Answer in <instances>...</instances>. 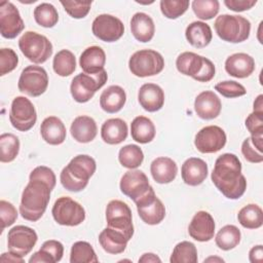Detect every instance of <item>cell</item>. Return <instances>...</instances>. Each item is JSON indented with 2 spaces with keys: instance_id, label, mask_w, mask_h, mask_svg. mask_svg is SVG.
<instances>
[{
  "instance_id": "6da1fadb",
  "label": "cell",
  "mask_w": 263,
  "mask_h": 263,
  "mask_svg": "<svg viewBox=\"0 0 263 263\" xmlns=\"http://www.w3.org/2000/svg\"><path fill=\"white\" fill-rule=\"evenodd\" d=\"M217 189L229 199H238L247 189V180L241 174V162L233 153L220 155L211 175Z\"/></svg>"
},
{
  "instance_id": "7a4b0ae2",
  "label": "cell",
  "mask_w": 263,
  "mask_h": 263,
  "mask_svg": "<svg viewBox=\"0 0 263 263\" xmlns=\"http://www.w3.org/2000/svg\"><path fill=\"white\" fill-rule=\"evenodd\" d=\"M52 187L41 180L29 179L22 193L20 213L25 220L36 222L46 211Z\"/></svg>"
},
{
  "instance_id": "3957f363",
  "label": "cell",
  "mask_w": 263,
  "mask_h": 263,
  "mask_svg": "<svg viewBox=\"0 0 263 263\" xmlns=\"http://www.w3.org/2000/svg\"><path fill=\"white\" fill-rule=\"evenodd\" d=\"M96 168V160L91 156L86 154L76 155L62 170L60 175L61 184L68 191H82L87 186Z\"/></svg>"
},
{
  "instance_id": "277c9868",
  "label": "cell",
  "mask_w": 263,
  "mask_h": 263,
  "mask_svg": "<svg viewBox=\"0 0 263 263\" xmlns=\"http://www.w3.org/2000/svg\"><path fill=\"white\" fill-rule=\"evenodd\" d=\"M177 70L199 82L211 81L216 73L215 65L211 60L192 51L180 53L176 60Z\"/></svg>"
},
{
  "instance_id": "5b68a950",
  "label": "cell",
  "mask_w": 263,
  "mask_h": 263,
  "mask_svg": "<svg viewBox=\"0 0 263 263\" xmlns=\"http://www.w3.org/2000/svg\"><path fill=\"white\" fill-rule=\"evenodd\" d=\"M214 28L220 39L231 43L246 41L251 33L250 21L237 14L225 13L217 16Z\"/></svg>"
},
{
  "instance_id": "8992f818",
  "label": "cell",
  "mask_w": 263,
  "mask_h": 263,
  "mask_svg": "<svg viewBox=\"0 0 263 263\" xmlns=\"http://www.w3.org/2000/svg\"><path fill=\"white\" fill-rule=\"evenodd\" d=\"M22 53L34 64L45 63L52 54V44L49 39L33 31L25 32L18 39Z\"/></svg>"
},
{
  "instance_id": "52a82bcc",
  "label": "cell",
  "mask_w": 263,
  "mask_h": 263,
  "mask_svg": "<svg viewBox=\"0 0 263 263\" xmlns=\"http://www.w3.org/2000/svg\"><path fill=\"white\" fill-rule=\"evenodd\" d=\"M107 79L108 74L105 69L96 74L79 73L72 79L70 85L71 96L77 103H86L92 99L97 90L104 86Z\"/></svg>"
},
{
  "instance_id": "ba28073f",
  "label": "cell",
  "mask_w": 263,
  "mask_h": 263,
  "mask_svg": "<svg viewBox=\"0 0 263 263\" xmlns=\"http://www.w3.org/2000/svg\"><path fill=\"white\" fill-rule=\"evenodd\" d=\"M128 68L137 77H149L159 74L164 68V59L154 49H141L132 54Z\"/></svg>"
},
{
  "instance_id": "9c48e42d",
  "label": "cell",
  "mask_w": 263,
  "mask_h": 263,
  "mask_svg": "<svg viewBox=\"0 0 263 263\" xmlns=\"http://www.w3.org/2000/svg\"><path fill=\"white\" fill-rule=\"evenodd\" d=\"M54 221L63 226H77L85 220L83 206L69 196L59 197L51 210Z\"/></svg>"
},
{
  "instance_id": "30bf717a",
  "label": "cell",
  "mask_w": 263,
  "mask_h": 263,
  "mask_svg": "<svg viewBox=\"0 0 263 263\" xmlns=\"http://www.w3.org/2000/svg\"><path fill=\"white\" fill-rule=\"evenodd\" d=\"M107 226L121 231L130 239L134 235V225L132 210L129 206L118 199H113L106 206Z\"/></svg>"
},
{
  "instance_id": "8fae6325",
  "label": "cell",
  "mask_w": 263,
  "mask_h": 263,
  "mask_svg": "<svg viewBox=\"0 0 263 263\" xmlns=\"http://www.w3.org/2000/svg\"><path fill=\"white\" fill-rule=\"evenodd\" d=\"M48 86V75L41 66H27L18 78V90L30 96L39 97L45 92Z\"/></svg>"
},
{
  "instance_id": "7c38bea8",
  "label": "cell",
  "mask_w": 263,
  "mask_h": 263,
  "mask_svg": "<svg viewBox=\"0 0 263 263\" xmlns=\"http://www.w3.org/2000/svg\"><path fill=\"white\" fill-rule=\"evenodd\" d=\"M11 125L20 132L30 130L37 121V113L33 103L26 97H15L9 111Z\"/></svg>"
},
{
  "instance_id": "4fadbf2b",
  "label": "cell",
  "mask_w": 263,
  "mask_h": 263,
  "mask_svg": "<svg viewBox=\"0 0 263 263\" xmlns=\"http://www.w3.org/2000/svg\"><path fill=\"white\" fill-rule=\"evenodd\" d=\"M38 235L34 229L25 225L12 227L7 234L8 251L20 257L27 256L35 247Z\"/></svg>"
},
{
  "instance_id": "5bb4252c",
  "label": "cell",
  "mask_w": 263,
  "mask_h": 263,
  "mask_svg": "<svg viewBox=\"0 0 263 263\" xmlns=\"http://www.w3.org/2000/svg\"><path fill=\"white\" fill-rule=\"evenodd\" d=\"M92 34L104 42H115L124 34V25L116 16L99 14L91 24Z\"/></svg>"
},
{
  "instance_id": "9a60e30c",
  "label": "cell",
  "mask_w": 263,
  "mask_h": 263,
  "mask_svg": "<svg viewBox=\"0 0 263 263\" xmlns=\"http://www.w3.org/2000/svg\"><path fill=\"white\" fill-rule=\"evenodd\" d=\"M135 203L140 218L148 225H157L165 217V208L162 201L156 196L154 189H151L135 201Z\"/></svg>"
},
{
  "instance_id": "2e32d148",
  "label": "cell",
  "mask_w": 263,
  "mask_h": 263,
  "mask_svg": "<svg viewBox=\"0 0 263 263\" xmlns=\"http://www.w3.org/2000/svg\"><path fill=\"white\" fill-rule=\"evenodd\" d=\"M120 191L135 201L144 196L153 187L149 184L148 177L140 170H129L120 179Z\"/></svg>"
},
{
  "instance_id": "e0dca14e",
  "label": "cell",
  "mask_w": 263,
  "mask_h": 263,
  "mask_svg": "<svg viewBox=\"0 0 263 263\" xmlns=\"http://www.w3.org/2000/svg\"><path fill=\"white\" fill-rule=\"evenodd\" d=\"M227 137L224 129L218 125H208L197 132L194 145L201 153H216L226 145Z\"/></svg>"
},
{
  "instance_id": "ac0fdd59",
  "label": "cell",
  "mask_w": 263,
  "mask_h": 263,
  "mask_svg": "<svg viewBox=\"0 0 263 263\" xmlns=\"http://www.w3.org/2000/svg\"><path fill=\"white\" fill-rule=\"evenodd\" d=\"M25 28L23 18L16 6L10 1L0 3V33L6 39H13Z\"/></svg>"
},
{
  "instance_id": "d6986e66",
  "label": "cell",
  "mask_w": 263,
  "mask_h": 263,
  "mask_svg": "<svg viewBox=\"0 0 263 263\" xmlns=\"http://www.w3.org/2000/svg\"><path fill=\"white\" fill-rule=\"evenodd\" d=\"M216 224L212 215L205 211L197 212L188 226L189 235L197 241H209L214 237Z\"/></svg>"
},
{
  "instance_id": "ffe728a7",
  "label": "cell",
  "mask_w": 263,
  "mask_h": 263,
  "mask_svg": "<svg viewBox=\"0 0 263 263\" xmlns=\"http://www.w3.org/2000/svg\"><path fill=\"white\" fill-rule=\"evenodd\" d=\"M222 103L219 97L212 90L201 91L194 101V110L197 116L204 120L218 117L221 113Z\"/></svg>"
},
{
  "instance_id": "44dd1931",
  "label": "cell",
  "mask_w": 263,
  "mask_h": 263,
  "mask_svg": "<svg viewBox=\"0 0 263 263\" xmlns=\"http://www.w3.org/2000/svg\"><path fill=\"white\" fill-rule=\"evenodd\" d=\"M209 167L206 162L198 157H189L181 167L182 180L189 186H198L206 179Z\"/></svg>"
},
{
  "instance_id": "7402d4cb",
  "label": "cell",
  "mask_w": 263,
  "mask_h": 263,
  "mask_svg": "<svg viewBox=\"0 0 263 263\" xmlns=\"http://www.w3.org/2000/svg\"><path fill=\"white\" fill-rule=\"evenodd\" d=\"M225 71L235 78H247L255 71V60L248 53L236 52L225 61Z\"/></svg>"
},
{
  "instance_id": "603a6c76",
  "label": "cell",
  "mask_w": 263,
  "mask_h": 263,
  "mask_svg": "<svg viewBox=\"0 0 263 263\" xmlns=\"http://www.w3.org/2000/svg\"><path fill=\"white\" fill-rule=\"evenodd\" d=\"M138 101L141 107L148 112H156L163 107L164 92L155 83H145L138 91Z\"/></svg>"
},
{
  "instance_id": "cb8c5ba5",
  "label": "cell",
  "mask_w": 263,
  "mask_h": 263,
  "mask_svg": "<svg viewBox=\"0 0 263 263\" xmlns=\"http://www.w3.org/2000/svg\"><path fill=\"white\" fill-rule=\"evenodd\" d=\"M150 173L156 183L168 184L176 179L178 174V165L172 158L160 156L151 162Z\"/></svg>"
},
{
  "instance_id": "d4e9b609",
  "label": "cell",
  "mask_w": 263,
  "mask_h": 263,
  "mask_svg": "<svg viewBox=\"0 0 263 263\" xmlns=\"http://www.w3.org/2000/svg\"><path fill=\"white\" fill-rule=\"evenodd\" d=\"M72 138L78 143H89L98 134V126L93 118L87 115L77 116L70 126Z\"/></svg>"
},
{
  "instance_id": "484cf974",
  "label": "cell",
  "mask_w": 263,
  "mask_h": 263,
  "mask_svg": "<svg viewBox=\"0 0 263 263\" xmlns=\"http://www.w3.org/2000/svg\"><path fill=\"white\" fill-rule=\"evenodd\" d=\"M106 64V53L98 45L85 48L79 58V65L84 73L96 74L104 70Z\"/></svg>"
},
{
  "instance_id": "4316f807",
  "label": "cell",
  "mask_w": 263,
  "mask_h": 263,
  "mask_svg": "<svg viewBox=\"0 0 263 263\" xmlns=\"http://www.w3.org/2000/svg\"><path fill=\"white\" fill-rule=\"evenodd\" d=\"M42 139L49 145H61L66 140V126L57 116L46 117L40 125Z\"/></svg>"
},
{
  "instance_id": "83f0119b",
  "label": "cell",
  "mask_w": 263,
  "mask_h": 263,
  "mask_svg": "<svg viewBox=\"0 0 263 263\" xmlns=\"http://www.w3.org/2000/svg\"><path fill=\"white\" fill-rule=\"evenodd\" d=\"M128 127L121 118L107 119L101 127L102 140L109 145H118L126 140Z\"/></svg>"
},
{
  "instance_id": "f1b7e54d",
  "label": "cell",
  "mask_w": 263,
  "mask_h": 263,
  "mask_svg": "<svg viewBox=\"0 0 263 263\" xmlns=\"http://www.w3.org/2000/svg\"><path fill=\"white\" fill-rule=\"evenodd\" d=\"M128 238L124 233L113 229L111 227H106L99 234V242L103 250L109 254L117 255L125 251Z\"/></svg>"
},
{
  "instance_id": "f546056e",
  "label": "cell",
  "mask_w": 263,
  "mask_h": 263,
  "mask_svg": "<svg viewBox=\"0 0 263 263\" xmlns=\"http://www.w3.org/2000/svg\"><path fill=\"white\" fill-rule=\"evenodd\" d=\"M130 31L136 40L146 43L154 37L155 25L150 15L145 12H137L132 16Z\"/></svg>"
},
{
  "instance_id": "4dcf8cb0",
  "label": "cell",
  "mask_w": 263,
  "mask_h": 263,
  "mask_svg": "<svg viewBox=\"0 0 263 263\" xmlns=\"http://www.w3.org/2000/svg\"><path fill=\"white\" fill-rule=\"evenodd\" d=\"M126 102L125 90L119 85H110L100 96L101 108L110 114L119 112Z\"/></svg>"
},
{
  "instance_id": "1f68e13d",
  "label": "cell",
  "mask_w": 263,
  "mask_h": 263,
  "mask_svg": "<svg viewBox=\"0 0 263 263\" xmlns=\"http://www.w3.org/2000/svg\"><path fill=\"white\" fill-rule=\"evenodd\" d=\"M187 41L196 48H203L210 44L213 38L211 27L200 21L192 22L189 24L185 31Z\"/></svg>"
},
{
  "instance_id": "d6a6232c",
  "label": "cell",
  "mask_w": 263,
  "mask_h": 263,
  "mask_svg": "<svg viewBox=\"0 0 263 263\" xmlns=\"http://www.w3.org/2000/svg\"><path fill=\"white\" fill-rule=\"evenodd\" d=\"M63 255V243L55 239H49L44 241L40 250L31 256L29 263H57L62 260Z\"/></svg>"
},
{
  "instance_id": "836d02e7",
  "label": "cell",
  "mask_w": 263,
  "mask_h": 263,
  "mask_svg": "<svg viewBox=\"0 0 263 263\" xmlns=\"http://www.w3.org/2000/svg\"><path fill=\"white\" fill-rule=\"evenodd\" d=\"M155 134L154 123L146 116H137L130 123L132 138L140 144L150 143L154 139Z\"/></svg>"
},
{
  "instance_id": "e575fe53",
  "label": "cell",
  "mask_w": 263,
  "mask_h": 263,
  "mask_svg": "<svg viewBox=\"0 0 263 263\" xmlns=\"http://www.w3.org/2000/svg\"><path fill=\"white\" fill-rule=\"evenodd\" d=\"M239 224L248 229L260 228L263 224V211L255 203L245 205L237 214Z\"/></svg>"
},
{
  "instance_id": "d590c367",
  "label": "cell",
  "mask_w": 263,
  "mask_h": 263,
  "mask_svg": "<svg viewBox=\"0 0 263 263\" xmlns=\"http://www.w3.org/2000/svg\"><path fill=\"white\" fill-rule=\"evenodd\" d=\"M240 238V230L235 225H225L216 234L215 242L219 249L229 251L238 246Z\"/></svg>"
},
{
  "instance_id": "8d00e7d4",
  "label": "cell",
  "mask_w": 263,
  "mask_h": 263,
  "mask_svg": "<svg viewBox=\"0 0 263 263\" xmlns=\"http://www.w3.org/2000/svg\"><path fill=\"white\" fill-rule=\"evenodd\" d=\"M52 68L59 76H70L76 70V59L74 53L68 49L58 51L52 61Z\"/></svg>"
},
{
  "instance_id": "74e56055",
  "label": "cell",
  "mask_w": 263,
  "mask_h": 263,
  "mask_svg": "<svg viewBox=\"0 0 263 263\" xmlns=\"http://www.w3.org/2000/svg\"><path fill=\"white\" fill-rule=\"evenodd\" d=\"M241 153L246 160L252 163L263 161V136H251L243 140Z\"/></svg>"
},
{
  "instance_id": "f35d334b",
  "label": "cell",
  "mask_w": 263,
  "mask_h": 263,
  "mask_svg": "<svg viewBox=\"0 0 263 263\" xmlns=\"http://www.w3.org/2000/svg\"><path fill=\"white\" fill-rule=\"evenodd\" d=\"M118 160L123 167L135 170L142 164L144 160V153L138 145L128 144L119 150Z\"/></svg>"
},
{
  "instance_id": "ab89813d",
  "label": "cell",
  "mask_w": 263,
  "mask_h": 263,
  "mask_svg": "<svg viewBox=\"0 0 263 263\" xmlns=\"http://www.w3.org/2000/svg\"><path fill=\"white\" fill-rule=\"evenodd\" d=\"M98 261L96 252L89 242L79 240L72 245L70 252L71 263H97Z\"/></svg>"
},
{
  "instance_id": "60d3db41",
  "label": "cell",
  "mask_w": 263,
  "mask_h": 263,
  "mask_svg": "<svg viewBox=\"0 0 263 263\" xmlns=\"http://www.w3.org/2000/svg\"><path fill=\"white\" fill-rule=\"evenodd\" d=\"M197 260V250L195 245L187 240L177 243L170 258L171 263H196Z\"/></svg>"
},
{
  "instance_id": "b9f144b4",
  "label": "cell",
  "mask_w": 263,
  "mask_h": 263,
  "mask_svg": "<svg viewBox=\"0 0 263 263\" xmlns=\"http://www.w3.org/2000/svg\"><path fill=\"white\" fill-rule=\"evenodd\" d=\"M0 161L11 162L13 161L20 152V140L10 133H5L0 136Z\"/></svg>"
},
{
  "instance_id": "7bdbcfd3",
  "label": "cell",
  "mask_w": 263,
  "mask_h": 263,
  "mask_svg": "<svg viewBox=\"0 0 263 263\" xmlns=\"http://www.w3.org/2000/svg\"><path fill=\"white\" fill-rule=\"evenodd\" d=\"M34 18L39 26L43 28H52L58 24L59 13L52 4L43 2L35 7Z\"/></svg>"
},
{
  "instance_id": "ee69618b",
  "label": "cell",
  "mask_w": 263,
  "mask_h": 263,
  "mask_svg": "<svg viewBox=\"0 0 263 263\" xmlns=\"http://www.w3.org/2000/svg\"><path fill=\"white\" fill-rule=\"evenodd\" d=\"M191 6L194 14L202 21L212 20L218 14L220 9L218 0H194Z\"/></svg>"
},
{
  "instance_id": "f6af8a7d",
  "label": "cell",
  "mask_w": 263,
  "mask_h": 263,
  "mask_svg": "<svg viewBox=\"0 0 263 263\" xmlns=\"http://www.w3.org/2000/svg\"><path fill=\"white\" fill-rule=\"evenodd\" d=\"M159 4L161 13L170 20H176L183 15L189 7L188 0H161Z\"/></svg>"
},
{
  "instance_id": "bcb514c9",
  "label": "cell",
  "mask_w": 263,
  "mask_h": 263,
  "mask_svg": "<svg viewBox=\"0 0 263 263\" xmlns=\"http://www.w3.org/2000/svg\"><path fill=\"white\" fill-rule=\"evenodd\" d=\"M215 89L219 93H221L223 97L229 98V99L238 98L247 93L245 86L233 80L221 81L215 85Z\"/></svg>"
},
{
  "instance_id": "7dc6e473",
  "label": "cell",
  "mask_w": 263,
  "mask_h": 263,
  "mask_svg": "<svg viewBox=\"0 0 263 263\" xmlns=\"http://www.w3.org/2000/svg\"><path fill=\"white\" fill-rule=\"evenodd\" d=\"M65 11L73 18L85 17L91 6V1H61Z\"/></svg>"
},
{
  "instance_id": "c3c4849f",
  "label": "cell",
  "mask_w": 263,
  "mask_h": 263,
  "mask_svg": "<svg viewBox=\"0 0 263 263\" xmlns=\"http://www.w3.org/2000/svg\"><path fill=\"white\" fill-rule=\"evenodd\" d=\"M18 64V57L15 51L11 48H1L0 49V75L13 71Z\"/></svg>"
},
{
  "instance_id": "681fc988",
  "label": "cell",
  "mask_w": 263,
  "mask_h": 263,
  "mask_svg": "<svg viewBox=\"0 0 263 263\" xmlns=\"http://www.w3.org/2000/svg\"><path fill=\"white\" fill-rule=\"evenodd\" d=\"M17 211L15 206L4 199L0 200V217H1V233L2 231L8 227L11 226L17 219Z\"/></svg>"
},
{
  "instance_id": "f907efd6",
  "label": "cell",
  "mask_w": 263,
  "mask_h": 263,
  "mask_svg": "<svg viewBox=\"0 0 263 263\" xmlns=\"http://www.w3.org/2000/svg\"><path fill=\"white\" fill-rule=\"evenodd\" d=\"M246 127L251 136H263V113L253 111L246 119Z\"/></svg>"
},
{
  "instance_id": "816d5d0a",
  "label": "cell",
  "mask_w": 263,
  "mask_h": 263,
  "mask_svg": "<svg viewBox=\"0 0 263 263\" xmlns=\"http://www.w3.org/2000/svg\"><path fill=\"white\" fill-rule=\"evenodd\" d=\"M29 179L41 180L43 182L48 183L52 188H54L55 183H57V178H55L53 171L50 167L45 166V165H39V166L35 167L31 172Z\"/></svg>"
},
{
  "instance_id": "f5cc1de1",
  "label": "cell",
  "mask_w": 263,
  "mask_h": 263,
  "mask_svg": "<svg viewBox=\"0 0 263 263\" xmlns=\"http://www.w3.org/2000/svg\"><path fill=\"white\" fill-rule=\"evenodd\" d=\"M257 3L256 0H224V4L228 7V9L241 12L251 9Z\"/></svg>"
},
{
  "instance_id": "db71d44e",
  "label": "cell",
  "mask_w": 263,
  "mask_h": 263,
  "mask_svg": "<svg viewBox=\"0 0 263 263\" xmlns=\"http://www.w3.org/2000/svg\"><path fill=\"white\" fill-rule=\"evenodd\" d=\"M249 259L252 263H261L263 261V246L258 245L253 247L249 252Z\"/></svg>"
},
{
  "instance_id": "11a10c76",
  "label": "cell",
  "mask_w": 263,
  "mask_h": 263,
  "mask_svg": "<svg viewBox=\"0 0 263 263\" xmlns=\"http://www.w3.org/2000/svg\"><path fill=\"white\" fill-rule=\"evenodd\" d=\"M0 261H1V262H13V263L20 262V263H24L23 257L16 256L15 254H13V253H11V252H9V251H8V253H3V254L1 255Z\"/></svg>"
},
{
  "instance_id": "9f6ffc18",
  "label": "cell",
  "mask_w": 263,
  "mask_h": 263,
  "mask_svg": "<svg viewBox=\"0 0 263 263\" xmlns=\"http://www.w3.org/2000/svg\"><path fill=\"white\" fill-rule=\"evenodd\" d=\"M139 262H144V263H150V262H161V259L153 254V253H145L142 255V257L139 259Z\"/></svg>"
},
{
  "instance_id": "6f0895ef",
  "label": "cell",
  "mask_w": 263,
  "mask_h": 263,
  "mask_svg": "<svg viewBox=\"0 0 263 263\" xmlns=\"http://www.w3.org/2000/svg\"><path fill=\"white\" fill-rule=\"evenodd\" d=\"M253 109H254L255 112H261V113H263V95H259V96L255 99Z\"/></svg>"
},
{
  "instance_id": "680465c9",
  "label": "cell",
  "mask_w": 263,
  "mask_h": 263,
  "mask_svg": "<svg viewBox=\"0 0 263 263\" xmlns=\"http://www.w3.org/2000/svg\"><path fill=\"white\" fill-rule=\"evenodd\" d=\"M211 261H218V262H224V260L222 258H218V257H209L208 259L204 260V262H211Z\"/></svg>"
}]
</instances>
